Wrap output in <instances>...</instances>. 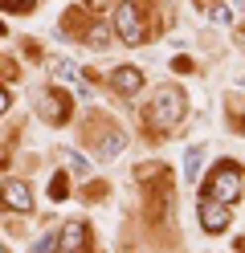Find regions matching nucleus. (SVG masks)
<instances>
[{"label":"nucleus","instance_id":"f257e3e1","mask_svg":"<svg viewBox=\"0 0 245 253\" xmlns=\"http://www.w3.org/2000/svg\"><path fill=\"white\" fill-rule=\"evenodd\" d=\"M184 110H188V102H184V90H176V86H163L151 102H147V123L155 126V131H172V126L184 119Z\"/></svg>","mask_w":245,"mask_h":253},{"label":"nucleus","instance_id":"f03ea898","mask_svg":"<svg viewBox=\"0 0 245 253\" xmlns=\"http://www.w3.org/2000/svg\"><path fill=\"white\" fill-rule=\"evenodd\" d=\"M237 196H241V171H237L233 164L217 168V171H212V180H208V200H221V204L233 209Z\"/></svg>","mask_w":245,"mask_h":253},{"label":"nucleus","instance_id":"7ed1b4c3","mask_svg":"<svg viewBox=\"0 0 245 253\" xmlns=\"http://www.w3.org/2000/svg\"><path fill=\"white\" fill-rule=\"evenodd\" d=\"M114 29H119V37L127 45H139L143 41V21H139V8L131 4V0H123V4L114 8Z\"/></svg>","mask_w":245,"mask_h":253},{"label":"nucleus","instance_id":"20e7f679","mask_svg":"<svg viewBox=\"0 0 245 253\" xmlns=\"http://www.w3.org/2000/svg\"><path fill=\"white\" fill-rule=\"evenodd\" d=\"M200 225H204L208 233H225V229H229V204L204 200V204H200Z\"/></svg>","mask_w":245,"mask_h":253},{"label":"nucleus","instance_id":"39448f33","mask_svg":"<svg viewBox=\"0 0 245 253\" xmlns=\"http://www.w3.org/2000/svg\"><path fill=\"white\" fill-rule=\"evenodd\" d=\"M0 200H4L8 209H16V212H29V209H33L29 184H21V180H8V184H0Z\"/></svg>","mask_w":245,"mask_h":253},{"label":"nucleus","instance_id":"423d86ee","mask_svg":"<svg viewBox=\"0 0 245 253\" xmlns=\"http://www.w3.org/2000/svg\"><path fill=\"white\" fill-rule=\"evenodd\" d=\"M82 249H86V225H82V220H70V225L61 229L57 253H82Z\"/></svg>","mask_w":245,"mask_h":253},{"label":"nucleus","instance_id":"0eeeda50","mask_svg":"<svg viewBox=\"0 0 245 253\" xmlns=\"http://www.w3.org/2000/svg\"><path fill=\"white\" fill-rule=\"evenodd\" d=\"M114 90L119 94H139V86H143V70H135V66H123V70H114Z\"/></svg>","mask_w":245,"mask_h":253},{"label":"nucleus","instance_id":"6e6552de","mask_svg":"<svg viewBox=\"0 0 245 253\" xmlns=\"http://www.w3.org/2000/svg\"><path fill=\"white\" fill-rule=\"evenodd\" d=\"M41 110H45V119H53V123H65V119H70V106H65V94H61V90H49L45 102H41Z\"/></svg>","mask_w":245,"mask_h":253},{"label":"nucleus","instance_id":"1a4fd4ad","mask_svg":"<svg viewBox=\"0 0 245 253\" xmlns=\"http://www.w3.org/2000/svg\"><path fill=\"white\" fill-rule=\"evenodd\" d=\"M53 74L61 78V82H74V86H78L82 94H86V82H82V74L74 70V61H65V57H57V61H53Z\"/></svg>","mask_w":245,"mask_h":253},{"label":"nucleus","instance_id":"9d476101","mask_svg":"<svg viewBox=\"0 0 245 253\" xmlns=\"http://www.w3.org/2000/svg\"><path fill=\"white\" fill-rule=\"evenodd\" d=\"M200 160H204V151H200V147H192V151L184 155V180H188V184L200 176Z\"/></svg>","mask_w":245,"mask_h":253},{"label":"nucleus","instance_id":"9b49d317","mask_svg":"<svg viewBox=\"0 0 245 253\" xmlns=\"http://www.w3.org/2000/svg\"><path fill=\"white\" fill-rule=\"evenodd\" d=\"M61 160H65V168H70L74 176H90V164H86V155H78V151H61Z\"/></svg>","mask_w":245,"mask_h":253},{"label":"nucleus","instance_id":"f8f14e48","mask_svg":"<svg viewBox=\"0 0 245 253\" xmlns=\"http://www.w3.org/2000/svg\"><path fill=\"white\" fill-rule=\"evenodd\" d=\"M123 143H127V139H123L119 131H114V135L106 139V143H102V151H106V155H114V151H123Z\"/></svg>","mask_w":245,"mask_h":253},{"label":"nucleus","instance_id":"ddd939ff","mask_svg":"<svg viewBox=\"0 0 245 253\" xmlns=\"http://www.w3.org/2000/svg\"><path fill=\"white\" fill-rule=\"evenodd\" d=\"M53 249H57V241H53V233H49V237H41V241L33 245V253H53Z\"/></svg>","mask_w":245,"mask_h":253},{"label":"nucleus","instance_id":"4468645a","mask_svg":"<svg viewBox=\"0 0 245 253\" xmlns=\"http://www.w3.org/2000/svg\"><path fill=\"white\" fill-rule=\"evenodd\" d=\"M0 4H4V8H21V12H29L33 0H0Z\"/></svg>","mask_w":245,"mask_h":253},{"label":"nucleus","instance_id":"2eb2a0df","mask_svg":"<svg viewBox=\"0 0 245 253\" xmlns=\"http://www.w3.org/2000/svg\"><path fill=\"white\" fill-rule=\"evenodd\" d=\"M53 200H65V176H53Z\"/></svg>","mask_w":245,"mask_h":253},{"label":"nucleus","instance_id":"dca6fc26","mask_svg":"<svg viewBox=\"0 0 245 253\" xmlns=\"http://www.w3.org/2000/svg\"><path fill=\"white\" fill-rule=\"evenodd\" d=\"M114 0H86V8H94V12H102V8H110Z\"/></svg>","mask_w":245,"mask_h":253},{"label":"nucleus","instance_id":"f3484780","mask_svg":"<svg viewBox=\"0 0 245 253\" xmlns=\"http://www.w3.org/2000/svg\"><path fill=\"white\" fill-rule=\"evenodd\" d=\"M8 110V94H4V86H0V115Z\"/></svg>","mask_w":245,"mask_h":253},{"label":"nucleus","instance_id":"a211bd4d","mask_svg":"<svg viewBox=\"0 0 245 253\" xmlns=\"http://www.w3.org/2000/svg\"><path fill=\"white\" fill-rule=\"evenodd\" d=\"M0 253H4V249H0Z\"/></svg>","mask_w":245,"mask_h":253}]
</instances>
